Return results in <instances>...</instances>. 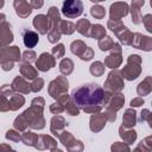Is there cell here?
<instances>
[{"label": "cell", "instance_id": "6da1fadb", "mask_svg": "<svg viewBox=\"0 0 152 152\" xmlns=\"http://www.w3.org/2000/svg\"><path fill=\"white\" fill-rule=\"evenodd\" d=\"M70 96L80 109L88 114H96L107 106L110 94L97 83H87L75 88Z\"/></svg>", "mask_w": 152, "mask_h": 152}, {"label": "cell", "instance_id": "7a4b0ae2", "mask_svg": "<svg viewBox=\"0 0 152 152\" xmlns=\"http://www.w3.org/2000/svg\"><path fill=\"white\" fill-rule=\"evenodd\" d=\"M44 108L38 107V106H30L27 109H25L21 115L24 116L27 127L31 129H43L45 127V118L43 115Z\"/></svg>", "mask_w": 152, "mask_h": 152}, {"label": "cell", "instance_id": "3957f363", "mask_svg": "<svg viewBox=\"0 0 152 152\" xmlns=\"http://www.w3.org/2000/svg\"><path fill=\"white\" fill-rule=\"evenodd\" d=\"M46 17L49 19V32L46 33L48 40L51 44H57L62 37V34L59 32V23L62 20L59 10L56 6H51L48 11Z\"/></svg>", "mask_w": 152, "mask_h": 152}, {"label": "cell", "instance_id": "277c9868", "mask_svg": "<svg viewBox=\"0 0 152 152\" xmlns=\"http://www.w3.org/2000/svg\"><path fill=\"white\" fill-rule=\"evenodd\" d=\"M21 59L20 49L17 45L0 48V65L4 71H10L14 66V62Z\"/></svg>", "mask_w": 152, "mask_h": 152}, {"label": "cell", "instance_id": "5b68a950", "mask_svg": "<svg viewBox=\"0 0 152 152\" xmlns=\"http://www.w3.org/2000/svg\"><path fill=\"white\" fill-rule=\"evenodd\" d=\"M141 63H142V59L139 55H137V53L129 55L127 57L126 65L122 68V70H120L122 77L127 81L137 80L141 74Z\"/></svg>", "mask_w": 152, "mask_h": 152}, {"label": "cell", "instance_id": "8992f818", "mask_svg": "<svg viewBox=\"0 0 152 152\" xmlns=\"http://www.w3.org/2000/svg\"><path fill=\"white\" fill-rule=\"evenodd\" d=\"M103 86H104L103 89L107 93H109L110 95H113L115 93H121V90L125 87V82H124V77L121 75V71L118 69L112 70L108 74Z\"/></svg>", "mask_w": 152, "mask_h": 152}, {"label": "cell", "instance_id": "52a82bcc", "mask_svg": "<svg viewBox=\"0 0 152 152\" xmlns=\"http://www.w3.org/2000/svg\"><path fill=\"white\" fill-rule=\"evenodd\" d=\"M68 88H69V82H68V78L65 76H57L55 80H52L49 86H48V93L49 95L57 100L61 95L68 93Z\"/></svg>", "mask_w": 152, "mask_h": 152}, {"label": "cell", "instance_id": "ba28073f", "mask_svg": "<svg viewBox=\"0 0 152 152\" xmlns=\"http://www.w3.org/2000/svg\"><path fill=\"white\" fill-rule=\"evenodd\" d=\"M70 51L75 56L80 57V59H82L84 62H88V61L93 59V57L95 55L94 53V50L90 46H88L83 40H80V39L74 40L70 44Z\"/></svg>", "mask_w": 152, "mask_h": 152}, {"label": "cell", "instance_id": "9c48e42d", "mask_svg": "<svg viewBox=\"0 0 152 152\" xmlns=\"http://www.w3.org/2000/svg\"><path fill=\"white\" fill-rule=\"evenodd\" d=\"M59 141L62 142V145L68 150V152H83L84 150V145L81 140L76 139L70 132L68 131H63L59 137H58Z\"/></svg>", "mask_w": 152, "mask_h": 152}, {"label": "cell", "instance_id": "30bf717a", "mask_svg": "<svg viewBox=\"0 0 152 152\" xmlns=\"http://www.w3.org/2000/svg\"><path fill=\"white\" fill-rule=\"evenodd\" d=\"M62 14L69 19L80 17L83 13V2L81 0H65L62 4Z\"/></svg>", "mask_w": 152, "mask_h": 152}, {"label": "cell", "instance_id": "8fae6325", "mask_svg": "<svg viewBox=\"0 0 152 152\" xmlns=\"http://www.w3.org/2000/svg\"><path fill=\"white\" fill-rule=\"evenodd\" d=\"M129 13V6L125 1L113 2L109 7V20H120Z\"/></svg>", "mask_w": 152, "mask_h": 152}, {"label": "cell", "instance_id": "7c38bea8", "mask_svg": "<svg viewBox=\"0 0 152 152\" xmlns=\"http://www.w3.org/2000/svg\"><path fill=\"white\" fill-rule=\"evenodd\" d=\"M55 65H56V58L49 52L40 53L39 57L36 59V69L38 71H42V72L49 71Z\"/></svg>", "mask_w": 152, "mask_h": 152}, {"label": "cell", "instance_id": "4fadbf2b", "mask_svg": "<svg viewBox=\"0 0 152 152\" xmlns=\"http://www.w3.org/2000/svg\"><path fill=\"white\" fill-rule=\"evenodd\" d=\"M59 104H62V107L64 108V112H66L69 115L71 116H77L80 114V108L76 106V103L74 102V100L71 99V96L65 93L63 95H61L57 100H56Z\"/></svg>", "mask_w": 152, "mask_h": 152}, {"label": "cell", "instance_id": "5bb4252c", "mask_svg": "<svg viewBox=\"0 0 152 152\" xmlns=\"http://www.w3.org/2000/svg\"><path fill=\"white\" fill-rule=\"evenodd\" d=\"M131 46L148 52L152 50V38L150 36H145L139 32H135L133 33V42Z\"/></svg>", "mask_w": 152, "mask_h": 152}, {"label": "cell", "instance_id": "9a60e30c", "mask_svg": "<svg viewBox=\"0 0 152 152\" xmlns=\"http://www.w3.org/2000/svg\"><path fill=\"white\" fill-rule=\"evenodd\" d=\"M14 36L12 32V25L8 21H5L0 25V48L10 46L13 42Z\"/></svg>", "mask_w": 152, "mask_h": 152}, {"label": "cell", "instance_id": "2e32d148", "mask_svg": "<svg viewBox=\"0 0 152 152\" xmlns=\"http://www.w3.org/2000/svg\"><path fill=\"white\" fill-rule=\"evenodd\" d=\"M55 147H57V140L53 139L51 135H48V134L38 135L34 148H37L38 151H45V150H52Z\"/></svg>", "mask_w": 152, "mask_h": 152}, {"label": "cell", "instance_id": "e0dca14e", "mask_svg": "<svg viewBox=\"0 0 152 152\" xmlns=\"http://www.w3.org/2000/svg\"><path fill=\"white\" fill-rule=\"evenodd\" d=\"M107 124L106 116L103 113H96V114H91L90 119H89V128L91 132L97 133L100 131H102L104 128Z\"/></svg>", "mask_w": 152, "mask_h": 152}, {"label": "cell", "instance_id": "ac0fdd59", "mask_svg": "<svg viewBox=\"0 0 152 152\" xmlns=\"http://www.w3.org/2000/svg\"><path fill=\"white\" fill-rule=\"evenodd\" d=\"M68 126V122L62 115H53L51 121H50V132L55 137H59V134L65 131V127Z\"/></svg>", "mask_w": 152, "mask_h": 152}, {"label": "cell", "instance_id": "d6986e66", "mask_svg": "<svg viewBox=\"0 0 152 152\" xmlns=\"http://www.w3.org/2000/svg\"><path fill=\"white\" fill-rule=\"evenodd\" d=\"M32 25L39 34H46L49 32V19L46 14H37L32 20Z\"/></svg>", "mask_w": 152, "mask_h": 152}, {"label": "cell", "instance_id": "ffe728a7", "mask_svg": "<svg viewBox=\"0 0 152 152\" xmlns=\"http://www.w3.org/2000/svg\"><path fill=\"white\" fill-rule=\"evenodd\" d=\"M13 6H14L17 15L20 18H27L32 13V7L30 2L26 0H14Z\"/></svg>", "mask_w": 152, "mask_h": 152}, {"label": "cell", "instance_id": "44dd1931", "mask_svg": "<svg viewBox=\"0 0 152 152\" xmlns=\"http://www.w3.org/2000/svg\"><path fill=\"white\" fill-rule=\"evenodd\" d=\"M144 5H145V1H144V0H133L132 4H131L129 12H131V15H132V23H133L134 25L141 24L142 15H141L140 8H141Z\"/></svg>", "mask_w": 152, "mask_h": 152}, {"label": "cell", "instance_id": "7402d4cb", "mask_svg": "<svg viewBox=\"0 0 152 152\" xmlns=\"http://www.w3.org/2000/svg\"><path fill=\"white\" fill-rule=\"evenodd\" d=\"M23 43L26 48H28V50H31L32 48H34L38 42H39V36L36 31H32V30H28V28H24L23 32Z\"/></svg>", "mask_w": 152, "mask_h": 152}, {"label": "cell", "instance_id": "603a6c76", "mask_svg": "<svg viewBox=\"0 0 152 152\" xmlns=\"http://www.w3.org/2000/svg\"><path fill=\"white\" fill-rule=\"evenodd\" d=\"M11 86H12L13 90L17 91L18 94H28V93H31L30 83L23 76H15L13 78Z\"/></svg>", "mask_w": 152, "mask_h": 152}, {"label": "cell", "instance_id": "cb8c5ba5", "mask_svg": "<svg viewBox=\"0 0 152 152\" xmlns=\"http://www.w3.org/2000/svg\"><path fill=\"white\" fill-rule=\"evenodd\" d=\"M125 103V96L122 93H115L113 95H110L109 101L107 103V109L113 110V112H118L124 107Z\"/></svg>", "mask_w": 152, "mask_h": 152}, {"label": "cell", "instance_id": "d4e9b609", "mask_svg": "<svg viewBox=\"0 0 152 152\" xmlns=\"http://www.w3.org/2000/svg\"><path fill=\"white\" fill-rule=\"evenodd\" d=\"M122 63V52H110L106 58H104V62H103V65L114 70V69H118Z\"/></svg>", "mask_w": 152, "mask_h": 152}, {"label": "cell", "instance_id": "484cf974", "mask_svg": "<svg viewBox=\"0 0 152 152\" xmlns=\"http://www.w3.org/2000/svg\"><path fill=\"white\" fill-rule=\"evenodd\" d=\"M119 135L122 139V142H125L127 145H131V144H133L137 140L138 133L133 128H126V127H124L121 125L119 127Z\"/></svg>", "mask_w": 152, "mask_h": 152}, {"label": "cell", "instance_id": "4316f807", "mask_svg": "<svg viewBox=\"0 0 152 152\" xmlns=\"http://www.w3.org/2000/svg\"><path fill=\"white\" fill-rule=\"evenodd\" d=\"M138 118L134 108H127L122 115V126L126 128H133L137 125Z\"/></svg>", "mask_w": 152, "mask_h": 152}, {"label": "cell", "instance_id": "83f0119b", "mask_svg": "<svg viewBox=\"0 0 152 152\" xmlns=\"http://www.w3.org/2000/svg\"><path fill=\"white\" fill-rule=\"evenodd\" d=\"M19 71L25 80H36L38 77V70L28 63H21L19 65Z\"/></svg>", "mask_w": 152, "mask_h": 152}, {"label": "cell", "instance_id": "f1b7e54d", "mask_svg": "<svg viewBox=\"0 0 152 152\" xmlns=\"http://www.w3.org/2000/svg\"><path fill=\"white\" fill-rule=\"evenodd\" d=\"M152 91V76H146L138 86H137V94L142 97L148 95Z\"/></svg>", "mask_w": 152, "mask_h": 152}, {"label": "cell", "instance_id": "f546056e", "mask_svg": "<svg viewBox=\"0 0 152 152\" xmlns=\"http://www.w3.org/2000/svg\"><path fill=\"white\" fill-rule=\"evenodd\" d=\"M90 27H91V23L87 19V18H83V19H78V21L76 23L75 25V30L84 36V37H89V31H90Z\"/></svg>", "mask_w": 152, "mask_h": 152}, {"label": "cell", "instance_id": "4dcf8cb0", "mask_svg": "<svg viewBox=\"0 0 152 152\" xmlns=\"http://www.w3.org/2000/svg\"><path fill=\"white\" fill-rule=\"evenodd\" d=\"M89 37L94 38V39H97V40L106 37L104 26H102L101 24H91V27H90V31H89Z\"/></svg>", "mask_w": 152, "mask_h": 152}, {"label": "cell", "instance_id": "1f68e13d", "mask_svg": "<svg viewBox=\"0 0 152 152\" xmlns=\"http://www.w3.org/2000/svg\"><path fill=\"white\" fill-rule=\"evenodd\" d=\"M74 62L70 58H63L59 63V71L63 76H69L74 71Z\"/></svg>", "mask_w": 152, "mask_h": 152}, {"label": "cell", "instance_id": "d6a6232c", "mask_svg": "<svg viewBox=\"0 0 152 152\" xmlns=\"http://www.w3.org/2000/svg\"><path fill=\"white\" fill-rule=\"evenodd\" d=\"M25 104V97L20 94H14L10 97V110H18Z\"/></svg>", "mask_w": 152, "mask_h": 152}, {"label": "cell", "instance_id": "836d02e7", "mask_svg": "<svg viewBox=\"0 0 152 152\" xmlns=\"http://www.w3.org/2000/svg\"><path fill=\"white\" fill-rule=\"evenodd\" d=\"M116 37L119 38V42H120L121 44L127 45V46L132 45V42H133V32H132L128 27L124 28Z\"/></svg>", "mask_w": 152, "mask_h": 152}, {"label": "cell", "instance_id": "e575fe53", "mask_svg": "<svg viewBox=\"0 0 152 152\" xmlns=\"http://www.w3.org/2000/svg\"><path fill=\"white\" fill-rule=\"evenodd\" d=\"M37 139H38V134L33 133L32 131H25V132L21 133V141L26 146L34 147V145L37 142Z\"/></svg>", "mask_w": 152, "mask_h": 152}, {"label": "cell", "instance_id": "d590c367", "mask_svg": "<svg viewBox=\"0 0 152 152\" xmlns=\"http://www.w3.org/2000/svg\"><path fill=\"white\" fill-rule=\"evenodd\" d=\"M152 151V137L148 135L144 140H141L138 146L133 150V152H151Z\"/></svg>", "mask_w": 152, "mask_h": 152}, {"label": "cell", "instance_id": "8d00e7d4", "mask_svg": "<svg viewBox=\"0 0 152 152\" xmlns=\"http://www.w3.org/2000/svg\"><path fill=\"white\" fill-rule=\"evenodd\" d=\"M104 65H103V63L102 62H100V61H95V62H93L91 64H90V66H89V71H90V74L93 75V76H95V77H100V76H102L103 74H104Z\"/></svg>", "mask_w": 152, "mask_h": 152}, {"label": "cell", "instance_id": "74e56055", "mask_svg": "<svg viewBox=\"0 0 152 152\" xmlns=\"http://www.w3.org/2000/svg\"><path fill=\"white\" fill-rule=\"evenodd\" d=\"M59 32H61V34H66V36L72 34L75 32V24L69 20H61Z\"/></svg>", "mask_w": 152, "mask_h": 152}, {"label": "cell", "instance_id": "f35d334b", "mask_svg": "<svg viewBox=\"0 0 152 152\" xmlns=\"http://www.w3.org/2000/svg\"><path fill=\"white\" fill-rule=\"evenodd\" d=\"M107 27H108L112 32H114L115 36H118V34H119L124 28H126L127 26H125L121 20H108V21H107Z\"/></svg>", "mask_w": 152, "mask_h": 152}, {"label": "cell", "instance_id": "ab89813d", "mask_svg": "<svg viewBox=\"0 0 152 152\" xmlns=\"http://www.w3.org/2000/svg\"><path fill=\"white\" fill-rule=\"evenodd\" d=\"M114 43H115V42L113 40V38H112V37L106 36V37H103L102 39H100V40H99L97 45H99V48H100V50H101V51L107 52V51H110V50H112V48H113Z\"/></svg>", "mask_w": 152, "mask_h": 152}, {"label": "cell", "instance_id": "60d3db41", "mask_svg": "<svg viewBox=\"0 0 152 152\" xmlns=\"http://www.w3.org/2000/svg\"><path fill=\"white\" fill-rule=\"evenodd\" d=\"M90 14L91 17H94L95 19H103L104 15H106V10L103 6L99 5V4H95L94 6H91L90 8Z\"/></svg>", "mask_w": 152, "mask_h": 152}, {"label": "cell", "instance_id": "b9f144b4", "mask_svg": "<svg viewBox=\"0 0 152 152\" xmlns=\"http://www.w3.org/2000/svg\"><path fill=\"white\" fill-rule=\"evenodd\" d=\"M13 127H14L15 131L21 132V133L27 129V124H26V121H25V119H24V116H23L21 114L18 115V116L14 119V121H13Z\"/></svg>", "mask_w": 152, "mask_h": 152}, {"label": "cell", "instance_id": "7bdbcfd3", "mask_svg": "<svg viewBox=\"0 0 152 152\" xmlns=\"http://www.w3.org/2000/svg\"><path fill=\"white\" fill-rule=\"evenodd\" d=\"M110 151L112 152H131V148H129V145L122 141H115L112 144Z\"/></svg>", "mask_w": 152, "mask_h": 152}, {"label": "cell", "instance_id": "ee69618b", "mask_svg": "<svg viewBox=\"0 0 152 152\" xmlns=\"http://www.w3.org/2000/svg\"><path fill=\"white\" fill-rule=\"evenodd\" d=\"M51 55H52L55 58H62V57H64V55H65L64 44H62V43L56 44V45L52 48V50H51Z\"/></svg>", "mask_w": 152, "mask_h": 152}, {"label": "cell", "instance_id": "f6af8a7d", "mask_svg": "<svg viewBox=\"0 0 152 152\" xmlns=\"http://www.w3.org/2000/svg\"><path fill=\"white\" fill-rule=\"evenodd\" d=\"M37 59V53L33 51V50H26L23 52L21 55V61L23 63H32V62H36Z\"/></svg>", "mask_w": 152, "mask_h": 152}, {"label": "cell", "instance_id": "bcb514c9", "mask_svg": "<svg viewBox=\"0 0 152 152\" xmlns=\"http://www.w3.org/2000/svg\"><path fill=\"white\" fill-rule=\"evenodd\" d=\"M139 121L140 122H147L150 127H152V113L150 109L145 108L141 110L140 116H139Z\"/></svg>", "mask_w": 152, "mask_h": 152}, {"label": "cell", "instance_id": "7dc6e473", "mask_svg": "<svg viewBox=\"0 0 152 152\" xmlns=\"http://www.w3.org/2000/svg\"><path fill=\"white\" fill-rule=\"evenodd\" d=\"M5 138L10 141H13V142H19L21 141V134L15 131V129H8L5 134Z\"/></svg>", "mask_w": 152, "mask_h": 152}, {"label": "cell", "instance_id": "c3c4849f", "mask_svg": "<svg viewBox=\"0 0 152 152\" xmlns=\"http://www.w3.org/2000/svg\"><path fill=\"white\" fill-rule=\"evenodd\" d=\"M44 87V80L42 77H37L36 80H33L32 83H30V88H31V91L33 93H38L43 89Z\"/></svg>", "mask_w": 152, "mask_h": 152}, {"label": "cell", "instance_id": "681fc988", "mask_svg": "<svg viewBox=\"0 0 152 152\" xmlns=\"http://www.w3.org/2000/svg\"><path fill=\"white\" fill-rule=\"evenodd\" d=\"M0 95L6 96V97H11L12 95H14V90H13L12 86H10V84H2L0 87Z\"/></svg>", "mask_w": 152, "mask_h": 152}, {"label": "cell", "instance_id": "f907efd6", "mask_svg": "<svg viewBox=\"0 0 152 152\" xmlns=\"http://www.w3.org/2000/svg\"><path fill=\"white\" fill-rule=\"evenodd\" d=\"M49 110H50L52 114H55V115H59L61 113H63V112H64V108L62 107V104H59V103L56 101V102H53V103H51V104H50Z\"/></svg>", "mask_w": 152, "mask_h": 152}, {"label": "cell", "instance_id": "816d5d0a", "mask_svg": "<svg viewBox=\"0 0 152 152\" xmlns=\"http://www.w3.org/2000/svg\"><path fill=\"white\" fill-rule=\"evenodd\" d=\"M141 23H144V26H145V28L151 33L152 32V14H145L144 17H142V20H141Z\"/></svg>", "mask_w": 152, "mask_h": 152}, {"label": "cell", "instance_id": "f5cc1de1", "mask_svg": "<svg viewBox=\"0 0 152 152\" xmlns=\"http://www.w3.org/2000/svg\"><path fill=\"white\" fill-rule=\"evenodd\" d=\"M10 110V100L6 96L0 95V112H8Z\"/></svg>", "mask_w": 152, "mask_h": 152}, {"label": "cell", "instance_id": "db71d44e", "mask_svg": "<svg viewBox=\"0 0 152 152\" xmlns=\"http://www.w3.org/2000/svg\"><path fill=\"white\" fill-rule=\"evenodd\" d=\"M103 114H104V116H106V120L109 121V122H114V121L116 120V113L113 112V110H109V109L106 108V110H104Z\"/></svg>", "mask_w": 152, "mask_h": 152}, {"label": "cell", "instance_id": "11a10c76", "mask_svg": "<svg viewBox=\"0 0 152 152\" xmlns=\"http://www.w3.org/2000/svg\"><path fill=\"white\" fill-rule=\"evenodd\" d=\"M144 103H145V101H144V99H142V97H140V96L132 99V100H131V102H129L131 108H133V107H140V106H142Z\"/></svg>", "mask_w": 152, "mask_h": 152}, {"label": "cell", "instance_id": "9f6ffc18", "mask_svg": "<svg viewBox=\"0 0 152 152\" xmlns=\"http://www.w3.org/2000/svg\"><path fill=\"white\" fill-rule=\"evenodd\" d=\"M31 104L32 106H38V107H45V100L42 97V96H37L34 97L32 101H31Z\"/></svg>", "mask_w": 152, "mask_h": 152}, {"label": "cell", "instance_id": "6f0895ef", "mask_svg": "<svg viewBox=\"0 0 152 152\" xmlns=\"http://www.w3.org/2000/svg\"><path fill=\"white\" fill-rule=\"evenodd\" d=\"M30 5H31L32 10H38V8H40L44 5V1L43 0H31Z\"/></svg>", "mask_w": 152, "mask_h": 152}, {"label": "cell", "instance_id": "680465c9", "mask_svg": "<svg viewBox=\"0 0 152 152\" xmlns=\"http://www.w3.org/2000/svg\"><path fill=\"white\" fill-rule=\"evenodd\" d=\"M0 152H17L8 144H0Z\"/></svg>", "mask_w": 152, "mask_h": 152}, {"label": "cell", "instance_id": "91938a15", "mask_svg": "<svg viewBox=\"0 0 152 152\" xmlns=\"http://www.w3.org/2000/svg\"><path fill=\"white\" fill-rule=\"evenodd\" d=\"M6 21V15L4 14V13H0V25L2 24V23H5Z\"/></svg>", "mask_w": 152, "mask_h": 152}, {"label": "cell", "instance_id": "94428289", "mask_svg": "<svg viewBox=\"0 0 152 152\" xmlns=\"http://www.w3.org/2000/svg\"><path fill=\"white\" fill-rule=\"evenodd\" d=\"M50 152H63V151H62V150H59V148H57V147H55V148L50 150Z\"/></svg>", "mask_w": 152, "mask_h": 152}, {"label": "cell", "instance_id": "6125c7cd", "mask_svg": "<svg viewBox=\"0 0 152 152\" xmlns=\"http://www.w3.org/2000/svg\"><path fill=\"white\" fill-rule=\"evenodd\" d=\"M4 5H5V1H4V0H0V8H1Z\"/></svg>", "mask_w": 152, "mask_h": 152}, {"label": "cell", "instance_id": "be15d7a7", "mask_svg": "<svg viewBox=\"0 0 152 152\" xmlns=\"http://www.w3.org/2000/svg\"><path fill=\"white\" fill-rule=\"evenodd\" d=\"M131 152H132V151H131Z\"/></svg>", "mask_w": 152, "mask_h": 152}]
</instances>
